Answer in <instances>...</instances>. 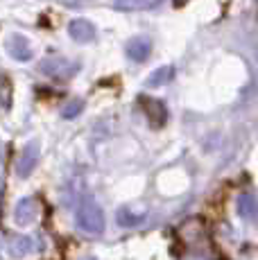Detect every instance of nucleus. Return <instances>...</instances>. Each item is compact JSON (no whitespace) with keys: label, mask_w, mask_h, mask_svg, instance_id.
Returning <instances> with one entry per match:
<instances>
[{"label":"nucleus","mask_w":258,"mask_h":260,"mask_svg":"<svg viewBox=\"0 0 258 260\" xmlns=\"http://www.w3.org/2000/svg\"><path fill=\"white\" fill-rule=\"evenodd\" d=\"M75 224L79 231L88 233V236H102L104 226H107V217L100 204H95L93 199H84L77 206L75 213Z\"/></svg>","instance_id":"f257e3e1"},{"label":"nucleus","mask_w":258,"mask_h":260,"mask_svg":"<svg viewBox=\"0 0 258 260\" xmlns=\"http://www.w3.org/2000/svg\"><path fill=\"white\" fill-rule=\"evenodd\" d=\"M39 71L52 79H71L79 71V63L68 61V59H61V57H50V59H43Z\"/></svg>","instance_id":"f03ea898"},{"label":"nucleus","mask_w":258,"mask_h":260,"mask_svg":"<svg viewBox=\"0 0 258 260\" xmlns=\"http://www.w3.org/2000/svg\"><path fill=\"white\" fill-rule=\"evenodd\" d=\"M39 158H41V145L37 141H29L25 147L21 149L18 154V161H16V174L21 179H27L29 174L37 170L39 166Z\"/></svg>","instance_id":"7ed1b4c3"},{"label":"nucleus","mask_w":258,"mask_h":260,"mask_svg":"<svg viewBox=\"0 0 258 260\" xmlns=\"http://www.w3.org/2000/svg\"><path fill=\"white\" fill-rule=\"evenodd\" d=\"M39 211H41V206H39L37 199L23 197L21 202L14 206V222H16L18 226H27V224H32L34 219L39 217Z\"/></svg>","instance_id":"20e7f679"},{"label":"nucleus","mask_w":258,"mask_h":260,"mask_svg":"<svg viewBox=\"0 0 258 260\" xmlns=\"http://www.w3.org/2000/svg\"><path fill=\"white\" fill-rule=\"evenodd\" d=\"M68 34H71V39L77 43H91L93 39H95L98 29H95V25L91 21H86V18H73V21L68 23Z\"/></svg>","instance_id":"39448f33"},{"label":"nucleus","mask_w":258,"mask_h":260,"mask_svg":"<svg viewBox=\"0 0 258 260\" xmlns=\"http://www.w3.org/2000/svg\"><path fill=\"white\" fill-rule=\"evenodd\" d=\"M141 107L145 111L147 120L152 122V127H163L168 120V109L163 107L161 100H154V98H141Z\"/></svg>","instance_id":"423d86ee"},{"label":"nucleus","mask_w":258,"mask_h":260,"mask_svg":"<svg viewBox=\"0 0 258 260\" xmlns=\"http://www.w3.org/2000/svg\"><path fill=\"white\" fill-rule=\"evenodd\" d=\"M7 52L16 61H29L32 59V46H29V41L23 34H12L7 39Z\"/></svg>","instance_id":"0eeeda50"},{"label":"nucleus","mask_w":258,"mask_h":260,"mask_svg":"<svg viewBox=\"0 0 258 260\" xmlns=\"http://www.w3.org/2000/svg\"><path fill=\"white\" fill-rule=\"evenodd\" d=\"M37 242H34L29 236H14L12 240H9V244H7V251H9V256L12 258H16V260H23V258H27L29 253H34L37 251Z\"/></svg>","instance_id":"6e6552de"},{"label":"nucleus","mask_w":258,"mask_h":260,"mask_svg":"<svg viewBox=\"0 0 258 260\" xmlns=\"http://www.w3.org/2000/svg\"><path fill=\"white\" fill-rule=\"evenodd\" d=\"M152 54V41L145 37H136L127 43V57L136 63L147 61V57Z\"/></svg>","instance_id":"1a4fd4ad"},{"label":"nucleus","mask_w":258,"mask_h":260,"mask_svg":"<svg viewBox=\"0 0 258 260\" xmlns=\"http://www.w3.org/2000/svg\"><path fill=\"white\" fill-rule=\"evenodd\" d=\"M172 77H175V66H161L156 68V71L150 73V77L145 79V86L147 88H158V86H166V84L172 82Z\"/></svg>","instance_id":"9d476101"},{"label":"nucleus","mask_w":258,"mask_h":260,"mask_svg":"<svg viewBox=\"0 0 258 260\" xmlns=\"http://www.w3.org/2000/svg\"><path fill=\"white\" fill-rule=\"evenodd\" d=\"M256 197L251 192H242L238 197V215L242 219H254L256 217Z\"/></svg>","instance_id":"9b49d317"},{"label":"nucleus","mask_w":258,"mask_h":260,"mask_svg":"<svg viewBox=\"0 0 258 260\" xmlns=\"http://www.w3.org/2000/svg\"><path fill=\"white\" fill-rule=\"evenodd\" d=\"M143 219H145L143 215L129 211V208H120V211L116 213V222L120 224L122 229H134V226H138V224H141Z\"/></svg>","instance_id":"f8f14e48"},{"label":"nucleus","mask_w":258,"mask_h":260,"mask_svg":"<svg viewBox=\"0 0 258 260\" xmlns=\"http://www.w3.org/2000/svg\"><path fill=\"white\" fill-rule=\"evenodd\" d=\"M150 0H113V7L118 12H138V9L150 7Z\"/></svg>","instance_id":"ddd939ff"},{"label":"nucleus","mask_w":258,"mask_h":260,"mask_svg":"<svg viewBox=\"0 0 258 260\" xmlns=\"http://www.w3.org/2000/svg\"><path fill=\"white\" fill-rule=\"evenodd\" d=\"M82 111H84V100L75 98V100H71V102L61 109V118L63 120H73V118H77Z\"/></svg>","instance_id":"4468645a"},{"label":"nucleus","mask_w":258,"mask_h":260,"mask_svg":"<svg viewBox=\"0 0 258 260\" xmlns=\"http://www.w3.org/2000/svg\"><path fill=\"white\" fill-rule=\"evenodd\" d=\"M84 260H93V258H84Z\"/></svg>","instance_id":"2eb2a0df"}]
</instances>
